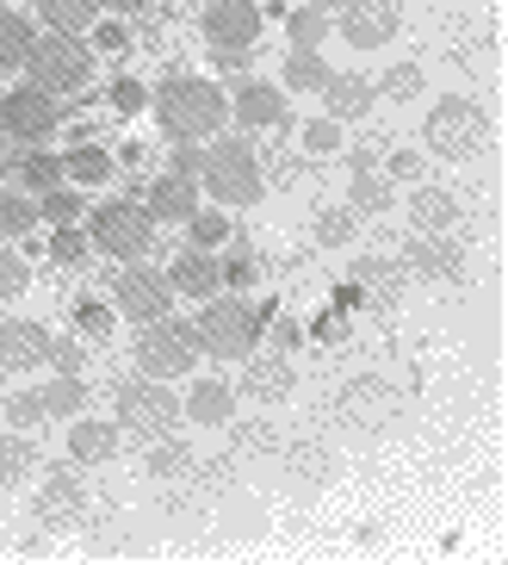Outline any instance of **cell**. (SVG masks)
Segmentation results:
<instances>
[{
	"mask_svg": "<svg viewBox=\"0 0 508 565\" xmlns=\"http://www.w3.org/2000/svg\"><path fill=\"white\" fill-rule=\"evenodd\" d=\"M149 100H155V118H162L181 143H193V137H217L224 131V118H230V100H224L212 82H193V75L162 82Z\"/></svg>",
	"mask_w": 508,
	"mask_h": 565,
	"instance_id": "cell-1",
	"label": "cell"
},
{
	"mask_svg": "<svg viewBox=\"0 0 508 565\" xmlns=\"http://www.w3.org/2000/svg\"><path fill=\"white\" fill-rule=\"evenodd\" d=\"M490 143V118L477 100H460V94H446L441 106H428V150L446 156V162H465Z\"/></svg>",
	"mask_w": 508,
	"mask_h": 565,
	"instance_id": "cell-2",
	"label": "cell"
},
{
	"mask_svg": "<svg viewBox=\"0 0 508 565\" xmlns=\"http://www.w3.org/2000/svg\"><path fill=\"white\" fill-rule=\"evenodd\" d=\"M193 335H198V349L224 354V361H248V354H255V342H261V311H255V305H242V299L205 305V311H198V323H193Z\"/></svg>",
	"mask_w": 508,
	"mask_h": 565,
	"instance_id": "cell-3",
	"label": "cell"
},
{
	"mask_svg": "<svg viewBox=\"0 0 508 565\" xmlns=\"http://www.w3.org/2000/svg\"><path fill=\"white\" fill-rule=\"evenodd\" d=\"M25 68H32V87H44V94H75V87H87V75H94V56H87L82 38L50 32L32 44Z\"/></svg>",
	"mask_w": 508,
	"mask_h": 565,
	"instance_id": "cell-4",
	"label": "cell"
},
{
	"mask_svg": "<svg viewBox=\"0 0 508 565\" xmlns=\"http://www.w3.org/2000/svg\"><path fill=\"white\" fill-rule=\"evenodd\" d=\"M137 366H143L149 380H181V373L198 366V335L186 323H174V317H155L137 335Z\"/></svg>",
	"mask_w": 508,
	"mask_h": 565,
	"instance_id": "cell-5",
	"label": "cell"
},
{
	"mask_svg": "<svg viewBox=\"0 0 508 565\" xmlns=\"http://www.w3.org/2000/svg\"><path fill=\"white\" fill-rule=\"evenodd\" d=\"M198 174H205L217 205H255L261 200V162H255L248 143H217V150H205Z\"/></svg>",
	"mask_w": 508,
	"mask_h": 565,
	"instance_id": "cell-6",
	"label": "cell"
},
{
	"mask_svg": "<svg viewBox=\"0 0 508 565\" xmlns=\"http://www.w3.org/2000/svg\"><path fill=\"white\" fill-rule=\"evenodd\" d=\"M174 423H181V398L167 392V380H149V373H143L137 385L118 392V429L149 435V441H155V435H167Z\"/></svg>",
	"mask_w": 508,
	"mask_h": 565,
	"instance_id": "cell-7",
	"label": "cell"
},
{
	"mask_svg": "<svg viewBox=\"0 0 508 565\" xmlns=\"http://www.w3.org/2000/svg\"><path fill=\"white\" fill-rule=\"evenodd\" d=\"M149 236H155V217H149V205H131V200H118V205H99L94 212V243L106 255H143L149 249Z\"/></svg>",
	"mask_w": 508,
	"mask_h": 565,
	"instance_id": "cell-8",
	"label": "cell"
},
{
	"mask_svg": "<svg viewBox=\"0 0 508 565\" xmlns=\"http://www.w3.org/2000/svg\"><path fill=\"white\" fill-rule=\"evenodd\" d=\"M112 299L125 317H137V323H155V317H167V305H174V286H167V274H149V267H125L112 286Z\"/></svg>",
	"mask_w": 508,
	"mask_h": 565,
	"instance_id": "cell-9",
	"label": "cell"
},
{
	"mask_svg": "<svg viewBox=\"0 0 508 565\" xmlns=\"http://www.w3.org/2000/svg\"><path fill=\"white\" fill-rule=\"evenodd\" d=\"M205 38L217 51H248L261 38V7L255 0H212L205 7Z\"/></svg>",
	"mask_w": 508,
	"mask_h": 565,
	"instance_id": "cell-10",
	"label": "cell"
},
{
	"mask_svg": "<svg viewBox=\"0 0 508 565\" xmlns=\"http://www.w3.org/2000/svg\"><path fill=\"white\" fill-rule=\"evenodd\" d=\"M342 38L354 51H378L397 38V0H347L342 7Z\"/></svg>",
	"mask_w": 508,
	"mask_h": 565,
	"instance_id": "cell-11",
	"label": "cell"
},
{
	"mask_svg": "<svg viewBox=\"0 0 508 565\" xmlns=\"http://www.w3.org/2000/svg\"><path fill=\"white\" fill-rule=\"evenodd\" d=\"M0 131L25 137V143H37V137L56 131V106H50L44 87H13V94L0 100Z\"/></svg>",
	"mask_w": 508,
	"mask_h": 565,
	"instance_id": "cell-12",
	"label": "cell"
},
{
	"mask_svg": "<svg viewBox=\"0 0 508 565\" xmlns=\"http://www.w3.org/2000/svg\"><path fill=\"white\" fill-rule=\"evenodd\" d=\"M342 423H354V429H385V423H397V385L354 380L342 392Z\"/></svg>",
	"mask_w": 508,
	"mask_h": 565,
	"instance_id": "cell-13",
	"label": "cell"
},
{
	"mask_svg": "<svg viewBox=\"0 0 508 565\" xmlns=\"http://www.w3.org/2000/svg\"><path fill=\"white\" fill-rule=\"evenodd\" d=\"M292 361H279V354H248V373H242V392L255 404H285L292 398Z\"/></svg>",
	"mask_w": 508,
	"mask_h": 565,
	"instance_id": "cell-14",
	"label": "cell"
},
{
	"mask_svg": "<svg viewBox=\"0 0 508 565\" xmlns=\"http://www.w3.org/2000/svg\"><path fill=\"white\" fill-rule=\"evenodd\" d=\"M44 361H50V330L44 323H0V366L25 373V366H44Z\"/></svg>",
	"mask_w": 508,
	"mask_h": 565,
	"instance_id": "cell-15",
	"label": "cell"
},
{
	"mask_svg": "<svg viewBox=\"0 0 508 565\" xmlns=\"http://www.w3.org/2000/svg\"><path fill=\"white\" fill-rule=\"evenodd\" d=\"M230 113H236V125H248V131H273V125H285V94L267 87V82H248L230 100Z\"/></svg>",
	"mask_w": 508,
	"mask_h": 565,
	"instance_id": "cell-16",
	"label": "cell"
},
{
	"mask_svg": "<svg viewBox=\"0 0 508 565\" xmlns=\"http://www.w3.org/2000/svg\"><path fill=\"white\" fill-rule=\"evenodd\" d=\"M372 100H378V87L366 82V75H328V82H323V106H328L335 125L366 118V113H372Z\"/></svg>",
	"mask_w": 508,
	"mask_h": 565,
	"instance_id": "cell-17",
	"label": "cell"
},
{
	"mask_svg": "<svg viewBox=\"0 0 508 565\" xmlns=\"http://www.w3.org/2000/svg\"><path fill=\"white\" fill-rule=\"evenodd\" d=\"M167 286L186 292V299H212L217 286H224V274H217L212 249H186V255H174V267H167Z\"/></svg>",
	"mask_w": 508,
	"mask_h": 565,
	"instance_id": "cell-18",
	"label": "cell"
},
{
	"mask_svg": "<svg viewBox=\"0 0 508 565\" xmlns=\"http://www.w3.org/2000/svg\"><path fill=\"white\" fill-rule=\"evenodd\" d=\"M149 217H167V224H186V217L198 212V186L186 181V174H174V168H167L162 181L149 186Z\"/></svg>",
	"mask_w": 508,
	"mask_h": 565,
	"instance_id": "cell-19",
	"label": "cell"
},
{
	"mask_svg": "<svg viewBox=\"0 0 508 565\" xmlns=\"http://www.w3.org/2000/svg\"><path fill=\"white\" fill-rule=\"evenodd\" d=\"M68 454H75V466H106L118 454V429H112V423H94V416H75V429H68Z\"/></svg>",
	"mask_w": 508,
	"mask_h": 565,
	"instance_id": "cell-20",
	"label": "cell"
},
{
	"mask_svg": "<svg viewBox=\"0 0 508 565\" xmlns=\"http://www.w3.org/2000/svg\"><path fill=\"white\" fill-rule=\"evenodd\" d=\"M37 13H44L50 32H68V38H82L99 25V0H37Z\"/></svg>",
	"mask_w": 508,
	"mask_h": 565,
	"instance_id": "cell-21",
	"label": "cell"
},
{
	"mask_svg": "<svg viewBox=\"0 0 508 565\" xmlns=\"http://www.w3.org/2000/svg\"><path fill=\"white\" fill-rule=\"evenodd\" d=\"M181 416H193V423H205V429H224L236 416V398H230V385H193V398L181 404Z\"/></svg>",
	"mask_w": 508,
	"mask_h": 565,
	"instance_id": "cell-22",
	"label": "cell"
},
{
	"mask_svg": "<svg viewBox=\"0 0 508 565\" xmlns=\"http://www.w3.org/2000/svg\"><path fill=\"white\" fill-rule=\"evenodd\" d=\"M410 217H415V231H446V224H460V200L446 186H422L410 200Z\"/></svg>",
	"mask_w": 508,
	"mask_h": 565,
	"instance_id": "cell-23",
	"label": "cell"
},
{
	"mask_svg": "<svg viewBox=\"0 0 508 565\" xmlns=\"http://www.w3.org/2000/svg\"><path fill=\"white\" fill-rule=\"evenodd\" d=\"M32 25H25V19L19 13H7V7H0V68H25V56H32Z\"/></svg>",
	"mask_w": 508,
	"mask_h": 565,
	"instance_id": "cell-24",
	"label": "cell"
},
{
	"mask_svg": "<svg viewBox=\"0 0 508 565\" xmlns=\"http://www.w3.org/2000/svg\"><path fill=\"white\" fill-rule=\"evenodd\" d=\"M63 174H68L75 186H99V181H112V156L94 150V143H82V150L63 156Z\"/></svg>",
	"mask_w": 508,
	"mask_h": 565,
	"instance_id": "cell-25",
	"label": "cell"
},
{
	"mask_svg": "<svg viewBox=\"0 0 508 565\" xmlns=\"http://www.w3.org/2000/svg\"><path fill=\"white\" fill-rule=\"evenodd\" d=\"M37 515H44V522H75V515H82V484L75 479H50L44 498H37Z\"/></svg>",
	"mask_w": 508,
	"mask_h": 565,
	"instance_id": "cell-26",
	"label": "cell"
},
{
	"mask_svg": "<svg viewBox=\"0 0 508 565\" xmlns=\"http://www.w3.org/2000/svg\"><path fill=\"white\" fill-rule=\"evenodd\" d=\"M323 82H328V63L316 51H292V56H285V87H292V94H323Z\"/></svg>",
	"mask_w": 508,
	"mask_h": 565,
	"instance_id": "cell-27",
	"label": "cell"
},
{
	"mask_svg": "<svg viewBox=\"0 0 508 565\" xmlns=\"http://www.w3.org/2000/svg\"><path fill=\"white\" fill-rule=\"evenodd\" d=\"M44 398V416H82V404H87V385H82V373H63V380L50 385V392H37Z\"/></svg>",
	"mask_w": 508,
	"mask_h": 565,
	"instance_id": "cell-28",
	"label": "cell"
},
{
	"mask_svg": "<svg viewBox=\"0 0 508 565\" xmlns=\"http://www.w3.org/2000/svg\"><path fill=\"white\" fill-rule=\"evenodd\" d=\"M410 267L415 274H434V280H460V255L446 243H410Z\"/></svg>",
	"mask_w": 508,
	"mask_h": 565,
	"instance_id": "cell-29",
	"label": "cell"
},
{
	"mask_svg": "<svg viewBox=\"0 0 508 565\" xmlns=\"http://www.w3.org/2000/svg\"><path fill=\"white\" fill-rule=\"evenodd\" d=\"M391 205V181L372 168H354V212H385Z\"/></svg>",
	"mask_w": 508,
	"mask_h": 565,
	"instance_id": "cell-30",
	"label": "cell"
},
{
	"mask_svg": "<svg viewBox=\"0 0 508 565\" xmlns=\"http://www.w3.org/2000/svg\"><path fill=\"white\" fill-rule=\"evenodd\" d=\"M32 472V441L25 435H0V484H19Z\"/></svg>",
	"mask_w": 508,
	"mask_h": 565,
	"instance_id": "cell-31",
	"label": "cell"
},
{
	"mask_svg": "<svg viewBox=\"0 0 508 565\" xmlns=\"http://www.w3.org/2000/svg\"><path fill=\"white\" fill-rule=\"evenodd\" d=\"M285 32H292L298 51H316V44L328 38V13H316V7H298V13L285 19Z\"/></svg>",
	"mask_w": 508,
	"mask_h": 565,
	"instance_id": "cell-32",
	"label": "cell"
},
{
	"mask_svg": "<svg viewBox=\"0 0 508 565\" xmlns=\"http://www.w3.org/2000/svg\"><path fill=\"white\" fill-rule=\"evenodd\" d=\"M19 181L32 186V193H50V186H63V156H25Z\"/></svg>",
	"mask_w": 508,
	"mask_h": 565,
	"instance_id": "cell-33",
	"label": "cell"
},
{
	"mask_svg": "<svg viewBox=\"0 0 508 565\" xmlns=\"http://www.w3.org/2000/svg\"><path fill=\"white\" fill-rule=\"evenodd\" d=\"M378 94H391V100H415V94H422V68H415V63H391V68H385V82H378Z\"/></svg>",
	"mask_w": 508,
	"mask_h": 565,
	"instance_id": "cell-34",
	"label": "cell"
},
{
	"mask_svg": "<svg viewBox=\"0 0 508 565\" xmlns=\"http://www.w3.org/2000/svg\"><path fill=\"white\" fill-rule=\"evenodd\" d=\"M32 217H37L32 200H19V193H0V231H7V236H25V231H32Z\"/></svg>",
	"mask_w": 508,
	"mask_h": 565,
	"instance_id": "cell-35",
	"label": "cell"
},
{
	"mask_svg": "<svg viewBox=\"0 0 508 565\" xmlns=\"http://www.w3.org/2000/svg\"><path fill=\"white\" fill-rule=\"evenodd\" d=\"M50 255H56L63 267H82V262H87V236L75 231V224H56V236H50Z\"/></svg>",
	"mask_w": 508,
	"mask_h": 565,
	"instance_id": "cell-36",
	"label": "cell"
},
{
	"mask_svg": "<svg viewBox=\"0 0 508 565\" xmlns=\"http://www.w3.org/2000/svg\"><path fill=\"white\" fill-rule=\"evenodd\" d=\"M304 150H311V156H335V150H342V125H335V118H311V125H304Z\"/></svg>",
	"mask_w": 508,
	"mask_h": 565,
	"instance_id": "cell-37",
	"label": "cell"
},
{
	"mask_svg": "<svg viewBox=\"0 0 508 565\" xmlns=\"http://www.w3.org/2000/svg\"><path fill=\"white\" fill-rule=\"evenodd\" d=\"M186 224H193V243H198V249H217V243L230 236V217H224V212H193Z\"/></svg>",
	"mask_w": 508,
	"mask_h": 565,
	"instance_id": "cell-38",
	"label": "cell"
},
{
	"mask_svg": "<svg viewBox=\"0 0 508 565\" xmlns=\"http://www.w3.org/2000/svg\"><path fill=\"white\" fill-rule=\"evenodd\" d=\"M7 423H13V429H37V423H44V398H37V392H13V398H7Z\"/></svg>",
	"mask_w": 508,
	"mask_h": 565,
	"instance_id": "cell-39",
	"label": "cell"
},
{
	"mask_svg": "<svg viewBox=\"0 0 508 565\" xmlns=\"http://www.w3.org/2000/svg\"><path fill=\"white\" fill-rule=\"evenodd\" d=\"M37 212H44L50 224H75V217H82V200H75V193H63V186H50L44 200H37Z\"/></svg>",
	"mask_w": 508,
	"mask_h": 565,
	"instance_id": "cell-40",
	"label": "cell"
},
{
	"mask_svg": "<svg viewBox=\"0 0 508 565\" xmlns=\"http://www.w3.org/2000/svg\"><path fill=\"white\" fill-rule=\"evenodd\" d=\"M25 280H32V274H25V262H19L13 249H0V299H19V292H25Z\"/></svg>",
	"mask_w": 508,
	"mask_h": 565,
	"instance_id": "cell-41",
	"label": "cell"
},
{
	"mask_svg": "<svg viewBox=\"0 0 508 565\" xmlns=\"http://www.w3.org/2000/svg\"><path fill=\"white\" fill-rule=\"evenodd\" d=\"M75 323H82V335H112V311L99 299H82L75 305Z\"/></svg>",
	"mask_w": 508,
	"mask_h": 565,
	"instance_id": "cell-42",
	"label": "cell"
},
{
	"mask_svg": "<svg viewBox=\"0 0 508 565\" xmlns=\"http://www.w3.org/2000/svg\"><path fill=\"white\" fill-rule=\"evenodd\" d=\"M292 472H298V479H323V472H328L323 448H311V441H298V448H292Z\"/></svg>",
	"mask_w": 508,
	"mask_h": 565,
	"instance_id": "cell-43",
	"label": "cell"
},
{
	"mask_svg": "<svg viewBox=\"0 0 508 565\" xmlns=\"http://www.w3.org/2000/svg\"><path fill=\"white\" fill-rule=\"evenodd\" d=\"M360 280H372L385 299H397V286H403V274H397L391 262H360Z\"/></svg>",
	"mask_w": 508,
	"mask_h": 565,
	"instance_id": "cell-44",
	"label": "cell"
},
{
	"mask_svg": "<svg viewBox=\"0 0 508 565\" xmlns=\"http://www.w3.org/2000/svg\"><path fill=\"white\" fill-rule=\"evenodd\" d=\"M181 466H186V448H174V441L155 435V448H149V472H181Z\"/></svg>",
	"mask_w": 508,
	"mask_h": 565,
	"instance_id": "cell-45",
	"label": "cell"
},
{
	"mask_svg": "<svg viewBox=\"0 0 508 565\" xmlns=\"http://www.w3.org/2000/svg\"><path fill=\"white\" fill-rule=\"evenodd\" d=\"M316 236H323V243H347V236H354V212H323L316 217Z\"/></svg>",
	"mask_w": 508,
	"mask_h": 565,
	"instance_id": "cell-46",
	"label": "cell"
},
{
	"mask_svg": "<svg viewBox=\"0 0 508 565\" xmlns=\"http://www.w3.org/2000/svg\"><path fill=\"white\" fill-rule=\"evenodd\" d=\"M149 106V87L143 82H118L112 87V113H143Z\"/></svg>",
	"mask_w": 508,
	"mask_h": 565,
	"instance_id": "cell-47",
	"label": "cell"
},
{
	"mask_svg": "<svg viewBox=\"0 0 508 565\" xmlns=\"http://www.w3.org/2000/svg\"><path fill=\"white\" fill-rule=\"evenodd\" d=\"M50 361H56V373H82V349L75 342H50Z\"/></svg>",
	"mask_w": 508,
	"mask_h": 565,
	"instance_id": "cell-48",
	"label": "cell"
},
{
	"mask_svg": "<svg viewBox=\"0 0 508 565\" xmlns=\"http://www.w3.org/2000/svg\"><path fill=\"white\" fill-rule=\"evenodd\" d=\"M217 274H224L230 286H248V280H255V262H248V255H236V262H217Z\"/></svg>",
	"mask_w": 508,
	"mask_h": 565,
	"instance_id": "cell-49",
	"label": "cell"
},
{
	"mask_svg": "<svg viewBox=\"0 0 508 565\" xmlns=\"http://www.w3.org/2000/svg\"><path fill=\"white\" fill-rule=\"evenodd\" d=\"M198 162H205V150H186V143L174 150V174H186V181L198 174Z\"/></svg>",
	"mask_w": 508,
	"mask_h": 565,
	"instance_id": "cell-50",
	"label": "cell"
},
{
	"mask_svg": "<svg viewBox=\"0 0 508 565\" xmlns=\"http://www.w3.org/2000/svg\"><path fill=\"white\" fill-rule=\"evenodd\" d=\"M415 168H422V156H410V150H397V156H391V174H397V181H410Z\"/></svg>",
	"mask_w": 508,
	"mask_h": 565,
	"instance_id": "cell-51",
	"label": "cell"
},
{
	"mask_svg": "<svg viewBox=\"0 0 508 565\" xmlns=\"http://www.w3.org/2000/svg\"><path fill=\"white\" fill-rule=\"evenodd\" d=\"M99 51H125V25H99Z\"/></svg>",
	"mask_w": 508,
	"mask_h": 565,
	"instance_id": "cell-52",
	"label": "cell"
},
{
	"mask_svg": "<svg viewBox=\"0 0 508 565\" xmlns=\"http://www.w3.org/2000/svg\"><path fill=\"white\" fill-rule=\"evenodd\" d=\"M99 7H112V13H137V7H149V0H99Z\"/></svg>",
	"mask_w": 508,
	"mask_h": 565,
	"instance_id": "cell-53",
	"label": "cell"
},
{
	"mask_svg": "<svg viewBox=\"0 0 508 565\" xmlns=\"http://www.w3.org/2000/svg\"><path fill=\"white\" fill-rule=\"evenodd\" d=\"M304 7H316V13H328V7H335V13H342L347 0H304Z\"/></svg>",
	"mask_w": 508,
	"mask_h": 565,
	"instance_id": "cell-54",
	"label": "cell"
},
{
	"mask_svg": "<svg viewBox=\"0 0 508 565\" xmlns=\"http://www.w3.org/2000/svg\"><path fill=\"white\" fill-rule=\"evenodd\" d=\"M0 137H7V131H0Z\"/></svg>",
	"mask_w": 508,
	"mask_h": 565,
	"instance_id": "cell-55",
	"label": "cell"
}]
</instances>
